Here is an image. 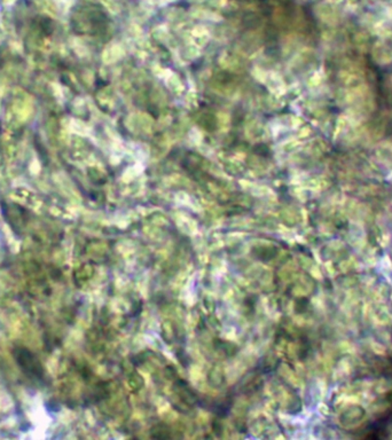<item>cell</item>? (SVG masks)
Wrapping results in <instances>:
<instances>
[]
</instances>
